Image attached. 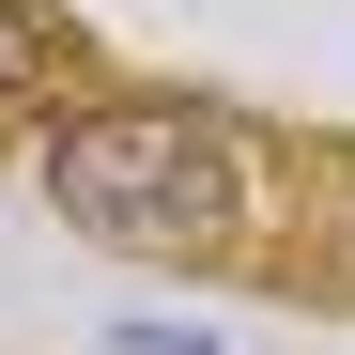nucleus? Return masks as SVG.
Instances as JSON below:
<instances>
[{
  "instance_id": "obj_1",
  "label": "nucleus",
  "mask_w": 355,
  "mask_h": 355,
  "mask_svg": "<svg viewBox=\"0 0 355 355\" xmlns=\"http://www.w3.org/2000/svg\"><path fill=\"white\" fill-rule=\"evenodd\" d=\"M31 170H46V201H62V232H93V248H124V263L201 278V263L248 248V139L201 124V108H170V93L62 108V124L31 139Z\"/></svg>"
},
{
  "instance_id": "obj_2",
  "label": "nucleus",
  "mask_w": 355,
  "mask_h": 355,
  "mask_svg": "<svg viewBox=\"0 0 355 355\" xmlns=\"http://www.w3.org/2000/svg\"><path fill=\"white\" fill-rule=\"evenodd\" d=\"M62 78V31H46V0H0V93H46Z\"/></svg>"
},
{
  "instance_id": "obj_3",
  "label": "nucleus",
  "mask_w": 355,
  "mask_h": 355,
  "mask_svg": "<svg viewBox=\"0 0 355 355\" xmlns=\"http://www.w3.org/2000/svg\"><path fill=\"white\" fill-rule=\"evenodd\" d=\"M108 355H216V340H201V324H124Z\"/></svg>"
}]
</instances>
